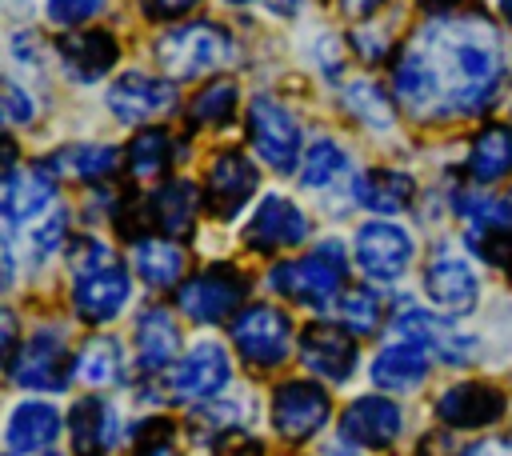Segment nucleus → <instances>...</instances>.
Listing matches in <instances>:
<instances>
[{"instance_id":"7ed1b4c3","label":"nucleus","mask_w":512,"mask_h":456,"mask_svg":"<svg viewBox=\"0 0 512 456\" xmlns=\"http://www.w3.org/2000/svg\"><path fill=\"white\" fill-rule=\"evenodd\" d=\"M152 56L168 72V80H200V76L232 64L236 40L228 28H220L212 20H192V24L160 32L152 44Z\"/></svg>"},{"instance_id":"0eeeda50","label":"nucleus","mask_w":512,"mask_h":456,"mask_svg":"<svg viewBox=\"0 0 512 456\" xmlns=\"http://www.w3.org/2000/svg\"><path fill=\"white\" fill-rule=\"evenodd\" d=\"M244 296H248L244 272L232 264H212V268L192 272L176 288V308L192 324H224V320H236Z\"/></svg>"},{"instance_id":"864d4df0","label":"nucleus","mask_w":512,"mask_h":456,"mask_svg":"<svg viewBox=\"0 0 512 456\" xmlns=\"http://www.w3.org/2000/svg\"><path fill=\"white\" fill-rule=\"evenodd\" d=\"M496 8H500V16L512 24V0H496Z\"/></svg>"},{"instance_id":"412c9836","label":"nucleus","mask_w":512,"mask_h":456,"mask_svg":"<svg viewBox=\"0 0 512 456\" xmlns=\"http://www.w3.org/2000/svg\"><path fill=\"white\" fill-rule=\"evenodd\" d=\"M64 432V416L48 400H20L4 420L8 456H44Z\"/></svg>"},{"instance_id":"49530a36","label":"nucleus","mask_w":512,"mask_h":456,"mask_svg":"<svg viewBox=\"0 0 512 456\" xmlns=\"http://www.w3.org/2000/svg\"><path fill=\"white\" fill-rule=\"evenodd\" d=\"M452 456H512V436H484V440L464 444Z\"/></svg>"},{"instance_id":"a878e982","label":"nucleus","mask_w":512,"mask_h":456,"mask_svg":"<svg viewBox=\"0 0 512 456\" xmlns=\"http://www.w3.org/2000/svg\"><path fill=\"white\" fill-rule=\"evenodd\" d=\"M128 260H132V272H136L148 288H156V292H160V288H176L180 276H184V268H188L184 248H180L172 236H160V232L136 236L132 248H128Z\"/></svg>"},{"instance_id":"4be33fe9","label":"nucleus","mask_w":512,"mask_h":456,"mask_svg":"<svg viewBox=\"0 0 512 456\" xmlns=\"http://www.w3.org/2000/svg\"><path fill=\"white\" fill-rule=\"evenodd\" d=\"M132 352L144 376H156L164 368H172L180 360V324L168 308L152 304L136 316L132 324Z\"/></svg>"},{"instance_id":"ddd939ff","label":"nucleus","mask_w":512,"mask_h":456,"mask_svg":"<svg viewBox=\"0 0 512 456\" xmlns=\"http://www.w3.org/2000/svg\"><path fill=\"white\" fill-rule=\"evenodd\" d=\"M104 100L120 124L140 128V124H156L160 116H168L176 108V88H172V80H160L148 72H124L112 80Z\"/></svg>"},{"instance_id":"7c9ffc66","label":"nucleus","mask_w":512,"mask_h":456,"mask_svg":"<svg viewBox=\"0 0 512 456\" xmlns=\"http://www.w3.org/2000/svg\"><path fill=\"white\" fill-rule=\"evenodd\" d=\"M364 208L380 212V216H400L404 208H412L416 200V180L408 172H396V168H380L372 172L368 180H360V196H356Z\"/></svg>"},{"instance_id":"2eb2a0df","label":"nucleus","mask_w":512,"mask_h":456,"mask_svg":"<svg viewBox=\"0 0 512 456\" xmlns=\"http://www.w3.org/2000/svg\"><path fill=\"white\" fill-rule=\"evenodd\" d=\"M52 208H56V168L52 164L8 168L4 188H0V212H4L8 228L36 224Z\"/></svg>"},{"instance_id":"9d476101","label":"nucleus","mask_w":512,"mask_h":456,"mask_svg":"<svg viewBox=\"0 0 512 456\" xmlns=\"http://www.w3.org/2000/svg\"><path fill=\"white\" fill-rule=\"evenodd\" d=\"M228 380H232V356L216 340H196L168 368V392L180 404H208L228 388Z\"/></svg>"},{"instance_id":"c9c22d12","label":"nucleus","mask_w":512,"mask_h":456,"mask_svg":"<svg viewBox=\"0 0 512 456\" xmlns=\"http://www.w3.org/2000/svg\"><path fill=\"white\" fill-rule=\"evenodd\" d=\"M128 168H132V176H140V180H152V176H160L172 160H176V148H172V136L164 132V128H140L136 136H132V144H128Z\"/></svg>"},{"instance_id":"f8f14e48","label":"nucleus","mask_w":512,"mask_h":456,"mask_svg":"<svg viewBox=\"0 0 512 456\" xmlns=\"http://www.w3.org/2000/svg\"><path fill=\"white\" fill-rule=\"evenodd\" d=\"M308 232H312L308 212L296 200H288L284 192H268V196H260V204H256V212H252V220L244 228V244L264 252V256H272V252L304 244Z\"/></svg>"},{"instance_id":"6e6d98bb","label":"nucleus","mask_w":512,"mask_h":456,"mask_svg":"<svg viewBox=\"0 0 512 456\" xmlns=\"http://www.w3.org/2000/svg\"><path fill=\"white\" fill-rule=\"evenodd\" d=\"M44 456H56V452H44Z\"/></svg>"},{"instance_id":"de8ad7c7","label":"nucleus","mask_w":512,"mask_h":456,"mask_svg":"<svg viewBox=\"0 0 512 456\" xmlns=\"http://www.w3.org/2000/svg\"><path fill=\"white\" fill-rule=\"evenodd\" d=\"M216 456H264V448H260V440H248V436H228V444L216 452Z\"/></svg>"},{"instance_id":"4c0bfd02","label":"nucleus","mask_w":512,"mask_h":456,"mask_svg":"<svg viewBox=\"0 0 512 456\" xmlns=\"http://www.w3.org/2000/svg\"><path fill=\"white\" fill-rule=\"evenodd\" d=\"M192 420H196L204 440L208 436H224L228 440L248 424V408H244V400H208Z\"/></svg>"},{"instance_id":"473e14b6","label":"nucleus","mask_w":512,"mask_h":456,"mask_svg":"<svg viewBox=\"0 0 512 456\" xmlns=\"http://www.w3.org/2000/svg\"><path fill=\"white\" fill-rule=\"evenodd\" d=\"M340 104H344V112H348L356 124L376 128V132L392 128V120H396L388 92H384L380 84H372V80H348V84L340 88Z\"/></svg>"},{"instance_id":"f3484780","label":"nucleus","mask_w":512,"mask_h":456,"mask_svg":"<svg viewBox=\"0 0 512 456\" xmlns=\"http://www.w3.org/2000/svg\"><path fill=\"white\" fill-rule=\"evenodd\" d=\"M132 300V276L124 264H104L72 280V312L84 324H112Z\"/></svg>"},{"instance_id":"3c124183","label":"nucleus","mask_w":512,"mask_h":456,"mask_svg":"<svg viewBox=\"0 0 512 456\" xmlns=\"http://www.w3.org/2000/svg\"><path fill=\"white\" fill-rule=\"evenodd\" d=\"M136 456H180L172 444H152V448H136Z\"/></svg>"},{"instance_id":"72a5a7b5","label":"nucleus","mask_w":512,"mask_h":456,"mask_svg":"<svg viewBox=\"0 0 512 456\" xmlns=\"http://www.w3.org/2000/svg\"><path fill=\"white\" fill-rule=\"evenodd\" d=\"M456 216L468 224V232H492V228H512V200L496 196L488 188H468L456 196Z\"/></svg>"},{"instance_id":"dca6fc26","label":"nucleus","mask_w":512,"mask_h":456,"mask_svg":"<svg viewBox=\"0 0 512 456\" xmlns=\"http://www.w3.org/2000/svg\"><path fill=\"white\" fill-rule=\"evenodd\" d=\"M300 360L304 368L316 376V380H328V384H344L352 380L356 372V360H360V348H356V336L344 328V324H308L304 336H300Z\"/></svg>"},{"instance_id":"603ef678","label":"nucleus","mask_w":512,"mask_h":456,"mask_svg":"<svg viewBox=\"0 0 512 456\" xmlns=\"http://www.w3.org/2000/svg\"><path fill=\"white\" fill-rule=\"evenodd\" d=\"M300 4H304V0H280V4H276V12H296Z\"/></svg>"},{"instance_id":"393cba45","label":"nucleus","mask_w":512,"mask_h":456,"mask_svg":"<svg viewBox=\"0 0 512 456\" xmlns=\"http://www.w3.org/2000/svg\"><path fill=\"white\" fill-rule=\"evenodd\" d=\"M60 68L80 80V84H92L100 76L112 72V64L120 60V48L112 40V32L104 28H80V32H64L60 36Z\"/></svg>"},{"instance_id":"79ce46f5","label":"nucleus","mask_w":512,"mask_h":456,"mask_svg":"<svg viewBox=\"0 0 512 456\" xmlns=\"http://www.w3.org/2000/svg\"><path fill=\"white\" fill-rule=\"evenodd\" d=\"M44 12L56 28H80L104 12V0H48Z\"/></svg>"},{"instance_id":"20e7f679","label":"nucleus","mask_w":512,"mask_h":456,"mask_svg":"<svg viewBox=\"0 0 512 456\" xmlns=\"http://www.w3.org/2000/svg\"><path fill=\"white\" fill-rule=\"evenodd\" d=\"M244 136L252 144V152L272 168V172H300V120L296 112L272 96V92H256L248 100L244 112Z\"/></svg>"},{"instance_id":"5701e85b","label":"nucleus","mask_w":512,"mask_h":456,"mask_svg":"<svg viewBox=\"0 0 512 456\" xmlns=\"http://www.w3.org/2000/svg\"><path fill=\"white\" fill-rule=\"evenodd\" d=\"M68 440L76 456H108L120 444V412L100 396L76 400L68 408Z\"/></svg>"},{"instance_id":"cd10ccee","label":"nucleus","mask_w":512,"mask_h":456,"mask_svg":"<svg viewBox=\"0 0 512 456\" xmlns=\"http://www.w3.org/2000/svg\"><path fill=\"white\" fill-rule=\"evenodd\" d=\"M464 172L472 176V184L488 188L512 176V124H484L464 156Z\"/></svg>"},{"instance_id":"37998d69","label":"nucleus","mask_w":512,"mask_h":456,"mask_svg":"<svg viewBox=\"0 0 512 456\" xmlns=\"http://www.w3.org/2000/svg\"><path fill=\"white\" fill-rule=\"evenodd\" d=\"M388 32L380 28V24H360L356 32H352V52L360 56V60H368V64H380L384 60V52H388Z\"/></svg>"},{"instance_id":"bb28decb","label":"nucleus","mask_w":512,"mask_h":456,"mask_svg":"<svg viewBox=\"0 0 512 456\" xmlns=\"http://www.w3.org/2000/svg\"><path fill=\"white\" fill-rule=\"evenodd\" d=\"M196 212H200V192L192 180H164L152 188L148 196V220L160 236H188L196 228Z\"/></svg>"},{"instance_id":"c756f323","label":"nucleus","mask_w":512,"mask_h":456,"mask_svg":"<svg viewBox=\"0 0 512 456\" xmlns=\"http://www.w3.org/2000/svg\"><path fill=\"white\" fill-rule=\"evenodd\" d=\"M348 172H352V156H348V148L336 136H316L304 148V160H300V184L304 188L328 192L340 180H348Z\"/></svg>"},{"instance_id":"aec40b11","label":"nucleus","mask_w":512,"mask_h":456,"mask_svg":"<svg viewBox=\"0 0 512 456\" xmlns=\"http://www.w3.org/2000/svg\"><path fill=\"white\" fill-rule=\"evenodd\" d=\"M504 408V392L488 380H460L436 396V416L448 428H488L504 416Z\"/></svg>"},{"instance_id":"58836bf2","label":"nucleus","mask_w":512,"mask_h":456,"mask_svg":"<svg viewBox=\"0 0 512 456\" xmlns=\"http://www.w3.org/2000/svg\"><path fill=\"white\" fill-rule=\"evenodd\" d=\"M68 224H72V212L56 204L52 212H44V216L28 228V248L36 252V260H44V256H52V252H60V248H64Z\"/></svg>"},{"instance_id":"6e6552de","label":"nucleus","mask_w":512,"mask_h":456,"mask_svg":"<svg viewBox=\"0 0 512 456\" xmlns=\"http://www.w3.org/2000/svg\"><path fill=\"white\" fill-rule=\"evenodd\" d=\"M8 380L28 392H64L68 372V340L56 324L36 328L16 352H8Z\"/></svg>"},{"instance_id":"f257e3e1","label":"nucleus","mask_w":512,"mask_h":456,"mask_svg":"<svg viewBox=\"0 0 512 456\" xmlns=\"http://www.w3.org/2000/svg\"><path fill=\"white\" fill-rule=\"evenodd\" d=\"M508 80L504 36L488 16L444 12L416 28L392 68V92L424 124L484 116Z\"/></svg>"},{"instance_id":"c03bdc74","label":"nucleus","mask_w":512,"mask_h":456,"mask_svg":"<svg viewBox=\"0 0 512 456\" xmlns=\"http://www.w3.org/2000/svg\"><path fill=\"white\" fill-rule=\"evenodd\" d=\"M32 116H36L32 92H24L16 80H8V84H4V120H8V124H32Z\"/></svg>"},{"instance_id":"2f4dec72","label":"nucleus","mask_w":512,"mask_h":456,"mask_svg":"<svg viewBox=\"0 0 512 456\" xmlns=\"http://www.w3.org/2000/svg\"><path fill=\"white\" fill-rule=\"evenodd\" d=\"M52 168H56V176L64 172V176H76V180H84V184H96V180H108L112 172H116V164H120V152L112 148V144H68V148H60L52 160H48Z\"/></svg>"},{"instance_id":"a211bd4d","label":"nucleus","mask_w":512,"mask_h":456,"mask_svg":"<svg viewBox=\"0 0 512 456\" xmlns=\"http://www.w3.org/2000/svg\"><path fill=\"white\" fill-rule=\"evenodd\" d=\"M404 432V412L388 396H356L340 412V440L356 448H392Z\"/></svg>"},{"instance_id":"39448f33","label":"nucleus","mask_w":512,"mask_h":456,"mask_svg":"<svg viewBox=\"0 0 512 456\" xmlns=\"http://www.w3.org/2000/svg\"><path fill=\"white\" fill-rule=\"evenodd\" d=\"M392 332L404 336V340H412V344H420V348H428L432 360H440V364H448V368H468V364H476V356H480V340H476L472 332H464L452 316L432 312V308L412 304V300L396 304V312H392Z\"/></svg>"},{"instance_id":"5fc2aeb1","label":"nucleus","mask_w":512,"mask_h":456,"mask_svg":"<svg viewBox=\"0 0 512 456\" xmlns=\"http://www.w3.org/2000/svg\"><path fill=\"white\" fill-rule=\"evenodd\" d=\"M224 4H232V8H244V4H256V0H224Z\"/></svg>"},{"instance_id":"f03ea898","label":"nucleus","mask_w":512,"mask_h":456,"mask_svg":"<svg viewBox=\"0 0 512 456\" xmlns=\"http://www.w3.org/2000/svg\"><path fill=\"white\" fill-rule=\"evenodd\" d=\"M344 276H348V252L340 240H320L312 252L296 260H280L268 268V288L292 304H304L312 312H324L340 304L344 296Z\"/></svg>"},{"instance_id":"09e8293b","label":"nucleus","mask_w":512,"mask_h":456,"mask_svg":"<svg viewBox=\"0 0 512 456\" xmlns=\"http://www.w3.org/2000/svg\"><path fill=\"white\" fill-rule=\"evenodd\" d=\"M336 4H340V12H344V16H372L384 0H336Z\"/></svg>"},{"instance_id":"e433bc0d","label":"nucleus","mask_w":512,"mask_h":456,"mask_svg":"<svg viewBox=\"0 0 512 456\" xmlns=\"http://www.w3.org/2000/svg\"><path fill=\"white\" fill-rule=\"evenodd\" d=\"M336 316L352 336H372L380 328V320H384V304H380V296L372 288H348L340 296V304H336Z\"/></svg>"},{"instance_id":"6ab92c4d","label":"nucleus","mask_w":512,"mask_h":456,"mask_svg":"<svg viewBox=\"0 0 512 456\" xmlns=\"http://www.w3.org/2000/svg\"><path fill=\"white\" fill-rule=\"evenodd\" d=\"M260 188V172L256 164L236 152V148H220L208 164V176H204V196H208V208L216 216H236Z\"/></svg>"},{"instance_id":"b1692460","label":"nucleus","mask_w":512,"mask_h":456,"mask_svg":"<svg viewBox=\"0 0 512 456\" xmlns=\"http://www.w3.org/2000/svg\"><path fill=\"white\" fill-rule=\"evenodd\" d=\"M428 368H432V352L412 344V340H404V336H396L372 356L368 376H372V384L380 392H416L428 380Z\"/></svg>"},{"instance_id":"a19ab883","label":"nucleus","mask_w":512,"mask_h":456,"mask_svg":"<svg viewBox=\"0 0 512 456\" xmlns=\"http://www.w3.org/2000/svg\"><path fill=\"white\" fill-rule=\"evenodd\" d=\"M464 244L488 260V264H500V268H512V228H492V232H468Z\"/></svg>"},{"instance_id":"ea45409f","label":"nucleus","mask_w":512,"mask_h":456,"mask_svg":"<svg viewBox=\"0 0 512 456\" xmlns=\"http://www.w3.org/2000/svg\"><path fill=\"white\" fill-rule=\"evenodd\" d=\"M104 264H116V256L108 252L104 240L80 236V240L68 244V272H72V280H76V276H88V272H96V268H104Z\"/></svg>"},{"instance_id":"1a4fd4ad","label":"nucleus","mask_w":512,"mask_h":456,"mask_svg":"<svg viewBox=\"0 0 512 456\" xmlns=\"http://www.w3.org/2000/svg\"><path fill=\"white\" fill-rule=\"evenodd\" d=\"M416 256V240L396 220H364L352 236V260L372 284H396Z\"/></svg>"},{"instance_id":"4468645a","label":"nucleus","mask_w":512,"mask_h":456,"mask_svg":"<svg viewBox=\"0 0 512 456\" xmlns=\"http://www.w3.org/2000/svg\"><path fill=\"white\" fill-rule=\"evenodd\" d=\"M424 292L444 316H468L480 304V276L464 256L436 248L424 264Z\"/></svg>"},{"instance_id":"a18cd8bd","label":"nucleus","mask_w":512,"mask_h":456,"mask_svg":"<svg viewBox=\"0 0 512 456\" xmlns=\"http://www.w3.org/2000/svg\"><path fill=\"white\" fill-rule=\"evenodd\" d=\"M136 4L148 20H176V16H188L200 0H136Z\"/></svg>"},{"instance_id":"8fccbe9b","label":"nucleus","mask_w":512,"mask_h":456,"mask_svg":"<svg viewBox=\"0 0 512 456\" xmlns=\"http://www.w3.org/2000/svg\"><path fill=\"white\" fill-rule=\"evenodd\" d=\"M320 456H360V452H356V444H348V440H340V444H328V448H324Z\"/></svg>"},{"instance_id":"c85d7f7f","label":"nucleus","mask_w":512,"mask_h":456,"mask_svg":"<svg viewBox=\"0 0 512 456\" xmlns=\"http://www.w3.org/2000/svg\"><path fill=\"white\" fill-rule=\"evenodd\" d=\"M72 376L88 388H112L124 380V348L116 336H88L72 360Z\"/></svg>"},{"instance_id":"f704fd0d","label":"nucleus","mask_w":512,"mask_h":456,"mask_svg":"<svg viewBox=\"0 0 512 456\" xmlns=\"http://www.w3.org/2000/svg\"><path fill=\"white\" fill-rule=\"evenodd\" d=\"M236 104H240V92L232 80H208L188 104V124L192 128H220L236 116Z\"/></svg>"},{"instance_id":"9b49d317","label":"nucleus","mask_w":512,"mask_h":456,"mask_svg":"<svg viewBox=\"0 0 512 456\" xmlns=\"http://www.w3.org/2000/svg\"><path fill=\"white\" fill-rule=\"evenodd\" d=\"M268 416H272V428H276L280 440H288V444H308V440L320 436V428L328 424L332 400H328V392L320 388V380H284V384H276V392H272Z\"/></svg>"},{"instance_id":"423d86ee","label":"nucleus","mask_w":512,"mask_h":456,"mask_svg":"<svg viewBox=\"0 0 512 456\" xmlns=\"http://www.w3.org/2000/svg\"><path fill=\"white\" fill-rule=\"evenodd\" d=\"M292 340H296L292 316L280 312L276 304H248L232 320V348L256 372L280 368L288 360V352H292Z\"/></svg>"}]
</instances>
